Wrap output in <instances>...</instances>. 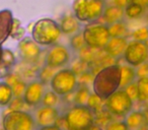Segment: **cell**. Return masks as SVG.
<instances>
[{"instance_id": "obj_17", "label": "cell", "mask_w": 148, "mask_h": 130, "mask_svg": "<svg viewBox=\"0 0 148 130\" xmlns=\"http://www.w3.org/2000/svg\"><path fill=\"white\" fill-rule=\"evenodd\" d=\"M124 17H125V10H124V8L112 4L108 5L106 7L103 17H101V19L103 21L105 25H112L114 23L123 21Z\"/></svg>"}, {"instance_id": "obj_41", "label": "cell", "mask_w": 148, "mask_h": 130, "mask_svg": "<svg viewBox=\"0 0 148 130\" xmlns=\"http://www.w3.org/2000/svg\"><path fill=\"white\" fill-rule=\"evenodd\" d=\"M144 114H145V118H146V128H148V108L144 110Z\"/></svg>"}, {"instance_id": "obj_28", "label": "cell", "mask_w": 148, "mask_h": 130, "mask_svg": "<svg viewBox=\"0 0 148 130\" xmlns=\"http://www.w3.org/2000/svg\"><path fill=\"white\" fill-rule=\"evenodd\" d=\"M85 47H86V45H85V42L82 37V31L71 36V39H70V49L72 51L80 52Z\"/></svg>"}, {"instance_id": "obj_33", "label": "cell", "mask_w": 148, "mask_h": 130, "mask_svg": "<svg viewBox=\"0 0 148 130\" xmlns=\"http://www.w3.org/2000/svg\"><path fill=\"white\" fill-rule=\"evenodd\" d=\"M17 34L19 35V38L21 40L23 38V34H25V29H23L21 25V23L17 19H14V25H13V30L12 33H11V36L13 39H17Z\"/></svg>"}, {"instance_id": "obj_24", "label": "cell", "mask_w": 148, "mask_h": 130, "mask_svg": "<svg viewBox=\"0 0 148 130\" xmlns=\"http://www.w3.org/2000/svg\"><path fill=\"white\" fill-rule=\"evenodd\" d=\"M109 30L112 38H127L130 35L129 29L124 21L109 25Z\"/></svg>"}, {"instance_id": "obj_7", "label": "cell", "mask_w": 148, "mask_h": 130, "mask_svg": "<svg viewBox=\"0 0 148 130\" xmlns=\"http://www.w3.org/2000/svg\"><path fill=\"white\" fill-rule=\"evenodd\" d=\"M1 125L4 130H38L33 113L25 110L8 111L3 116Z\"/></svg>"}, {"instance_id": "obj_2", "label": "cell", "mask_w": 148, "mask_h": 130, "mask_svg": "<svg viewBox=\"0 0 148 130\" xmlns=\"http://www.w3.org/2000/svg\"><path fill=\"white\" fill-rule=\"evenodd\" d=\"M61 35L59 23L47 17L37 21L32 29V39L41 47L56 45Z\"/></svg>"}, {"instance_id": "obj_23", "label": "cell", "mask_w": 148, "mask_h": 130, "mask_svg": "<svg viewBox=\"0 0 148 130\" xmlns=\"http://www.w3.org/2000/svg\"><path fill=\"white\" fill-rule=\"evenodd\" d=\"M90 95H91V93L87 87H83V85L78 87V89H77L76 91H75V93H74V98H73L74 105L86 106Z\"/></svg>"}, {"instance_id": "obj_8", "label": "cell", "mask_w": 148, "mask_h": 130, "mask_svg": "<svg viewBox=\"0 0 148 130\" xmlns=\"http://www.w3.org/2000/svg\"><path fill=\"white\" fill-rule=\"evenodd\" d=\"M133 108L134 101L124 89H120L105 101V109L117 118H125Z\"/></svg>"}, {"instance_id": "obj_34", "label": "cell", "mask_w": 148, "mask_h": 130, "mask_svg": "<svg viewBox=\"0 0 148 130\" xmlns=\"http://www.w3.org/2000/svg\"><path fill=\"white\" fill-rule=\"evenodd\" d=\"M23 105H25L23 102V98H14L12 102L10 103L9 107V111H17V110H23Z\"/></svg>"}, {"instance_id": "obj_13", "label": "cell", "mask_w": 148, "mask_h": 130, "mask_svg": "<svg viewBox=\"0 0 148 130\" xmlns=\"http://www.w3.org/2000/svg\"><path fill=\"white\" fill-rule=\"evenodd\" d=\"M17 52L23 61H25V63L33 64L39 60L42 53V48L32 39V37H25L19 40L17 45Z\"/></svg>"}, {"instance_id": "obj_36", "label": "cell", "mask_w": 148, "mask_h": 130, "mask_svg": "<svg viewBox=\"0 0 148 130\" xmlns=\"http://www.w3.org/2000/svg\"><path fill=\"white\" fill-rule=\"evenodd\" d=\"M136 70H137L138 78H139V77L148 76V62L146 61L145 63H143L142 65H140L139 67L136 68Z\"/></svg>"}, {"instance_id": "obj_22", "label": "cell", "mask_w": 148, "mask_h": 130, "mask_svg": "<svg viewBox=\"0 0 148 130\" xmlns=\"http://www.w3.org/2000/svg\"><path fill=\"white\" fill-rule=\"evenodd\" d=\"M138 91V102L148 103V76L139 77L136 81Z\"/></svg>"}, {"instance_id": "obj_1", "label": "cell", "mask_w": 148, "mask_h": 130, "mask_svg": "<svg viewBox=\"0 0 148 130\" xmlns=\"http://www.w3.org/2000/svg\"><path fill=\"white\" fill-rule=\"evenodd\" d=\"M121 89V65L111 64L97 71L92 78V91L103 101Z\"/></svg>"}, {"instance_id": "obj_18", "label": "cell", "mask_w": 148, "mask_h": 130, "mask_svg": "<svg viewBox=\"0 0 148 130\" xmlns=\"http://www.w3.org/2000/svg\"><path fill=\"white\" fill-rule=\"evenodd\" d=\"M124 121L129 130H143L146 128V118L143 111L133 110L124 118Z\"/></svg>"}, {"instance_id": "obj_32", "label": "cell", "mask_w": 148, "mask_h": 130, "mask_svg": "<svg viewBox=\"0 0 148 130\" xmlns=\"http://www.w3.org/2000/svg\"><path fill=\"white\" fill-rule=\"evenodd\" d=\"M13 68L14 67L10 66L8 64L1 61V63H0V80L1 79H6L11 73H13Z\"/></svg>"}, {"instance_id": "obj_38", "label": "cell", "mask_w": 148, "mask_h": 130, "mask_svg": "<svg viewBox=\"0 0 148 130\" xmlns=\"http://www.w3.org/2000/svg\"><path fill=\"white\" fill-rule=\"evenodd\" d=\"M132 2L141 5V6L145 9L148 8V0H132Z\"/></svg>"}, {"instance_id": "obj_25", "label": "cell", "mask_w": 148, "mask_h": 130, "mask_svg": "<svg viewBox=\"0 0 148 130\" xmlns=\"http://www.w3.org/2000/svg\"><path fill=\"white\" fill-rule=\"evenodd\" d=\"M125 10V17L129 19H137L143 15L145 8L141 6V5L137 4V3L131 2L129 5L124 8Z\"/></svg>"}, {"instance_id": "obj_35", "label": "cell", "mask_w": 148, "mask_h": 130, "mask_svg": "<svg viewBox=\"0 0 148 130\" xmlns=\"http://www.w3.org/2000/svg\"><path fill=\"white\" fill-rule=\"evenodd\" d=\"M124 89L127 91V94L131 97V99L133 100L134 102L138 101V91H137V85H136V83L128 85V87Z\"/></svg>"}, {"instance_id": "obj_11", "label": "cell", "mask_w": 148, "mask_h": 130, "mask_svg": "<svg viewBox=\"0 0 148 130\" xmlns=\"http://www.w3.org/2000/svg\"><path fill=\"white\" fill-rule=\"evenodd\" d=\"M46 91H47L46 85L39 79H35V80L27 83L25 94L23 96L25 106L29 108H34V109L41 106Z\"/></svg>"}, {"instance_id": "obj_39", "label": "cell", "mask_w": 148, "mask_h": 130, "mask_svg": "<svg viewBox=\"0 0 148 130\" xmlns=\"http://www.w3.org/2000/svg\"><path fill=\"white\" fill-rule=\"evenodd\" d=\"M38 130H63V129L58 125H53V126H47V127L39 128Z\"/></svg>"}, {"instance_id": "obj_43", "label": "cell", "mask_w": 148, "mask_h": 130, "mask_svg": "<svg viewBox=\"0 0 148 130\" xmlns=\"http://www.w3.org/2000/svg\"><path fill=\"white\" fill-rule=\"evenodd\" d=\"M0 130H4V129H3V127H1V128H0Z\"/></svg>"}, {"instance_id": "obj_26", "label": "cell", "mask_w": 148, "mask_h": 130, "mask_svg": "<svg viewBox=\"0 0 148 130\" xmlns=\"http://www.w3.org/2000/svg\"><path fill=\"white\" fill-rule=\"evenodd\" d=\"M61 103V97L58 96L55 91L52 89H48L45 93L42 101V105L46 107H52V108H58V106Z\"/></svg>"}, {"instance_id": "obj_37", "label": "cell", "mask_w": 148, "mask_h": 130, "mask_svg": "<svg viewBox=\"0 0 148 130\" xmlns=\"http://www.w3.org/2000/svg\"><path fill=\"white\" fill-rule=\"evenodd\" d=\"M132 2V0H113V4L117 5L122 8H125L127 5H129Z\"/></svg>"}, {"instance_id": "obj_29", "label": "cell", "mask_w": 148, "mask_h": 130, "mask_svg": "<svg viewBox=\"0 0 148 130\" xmlns=\"http://www.w3.org/2000/svg\"><path fill=\"white\" fill-rule=\"evenodd\" d=\"M57 69L51 68V67L47 66V65H44L41 69H40L39 73H38V79L41 80L43 83L47 85V83H50L51 79L53 78L54 74L57 72Z\"/></svg>"}, {"instance_id": "obj_27", "label": "cell", "mask_w": 148, "mask_h": 130, "mask_svg": "<svg viewBox=\"0 0 148 130\" xmlns=\"http://www.w3.org/2000/svg\"><path fill=\"white\" fill-rule=\"evenodd\" d=\"M87 107L90 110H92L93 113H99V112L103 111L105 109V101L101 99L99 97H97L95 94H91L90 97L88 99V102H87Z\"/></svg>"}, {"instance_id": "obj_30", "label": "cell", "mask_w": 148, "mask_h": 130, "mask_svg": "<svg viewBox=\"0 0 148 130\" xmlns=\"http://www.w3.org/2000/svg\"><path fill=\"white\" fill-rule=\"evenodd\" d=\"M130 36L133 41L146 43V41H148V27L143 25V27L137 28L130 34Z\"/></svg>"}, {"instance_id": "obj_10", "label": "cell", "mask_w": 148, "mask_h": 130, "mask_svg": "<svg viewBox=\"0 0 148 130\" xmlns=\"http://www.w3.org/2000/svg\"><path fill=\"white\" fill-rule=\"evenodd\" d=\"M123 58L126 64L137 68L148 61V46L142 42L129 41Z\"/></svg>"}, {"instance_id": "obj_44", "label": "cell", "mask_w": 148, "mask_h": 130, "mask_svg": "<svg viewBox=\"0 0 148 130\" xmlns=\"http://www.w3.org/2000/svg\"><path fill=\"white\" fill-rule=\"evenodd\" d=\"M143 130H144V129H143Z\"/></svg>"}, {"instance_id": "obj_20", "label": "cell", "mask_w": 148, "mask_h": 130, "mask_svg": "<svg viewBox=\"0 0 148 130\" xmlns=\"http://www.w3.org/2000/svg\"><path fill=\"white\" fill-rule=\"evenodd\" d=\"M5 80L9 83V85L12 89L14 98H23L25 87H27V83L19 75L15 74V73H11Z\"/></svg>"}, {"instance_id": "obj_19", "label": "cell", "mask_w": 148, "mask_h": 130, "mask_svg": "<svg viewBox=\"0 0 148 130\" xmlns=\"http://www.w3.org/2000/svg\"><path fill=\"white\" fill-rule=\"evenodd\" d=\"M138 75L135 67L128 64L121 65V89H126L128 85L136 83Z\"/></svg>"}, {"instance_id": "obj_16", "label": "cell", "mask_w": 148, "mask_h": 130, "mask_svg": "<svg viewBox=\"0 0 148 130\" xmlns=\"http://www.w3.org/2000/svg\"><path fill=\"white\" fill-rule=\"evenodd\" d=\"M62 34L66 36H73L81 32V23L73 14H66L59 23Z\"/></svg>"}, {"instance_id": "obj_14", "label": "cell", "mask_w": 148, "mask_h": 130, "mask_svg": "<svg viewBox=\"0 0 148 130\" xmlns=\"http://www.w3.org/2000/svg\"><path fill=\"white\" fill-rule=\"evenodd\" d=\"M14 19L11 10L9 9L0 10V45H3L11 36Z\"/></svg>"}, {"instance_id": "obj_3", "label": "cell", "mask_w": 148, "mask_h": 130, "mask_svg": "<svg viewBox=\"0 0 148 130\" xmlns=\"http://www.w3.org/2000/svg\"><path fill=\"white\" fill-rule=\"evenodd\" d=\"M105 0H74L72 3V14L81 23H97L105 11Z\"/></svg>"}, {"instance_id": "obj_31", "label": "cell", "mask_w": 148, "mask_h": 130, "mask_svg": "<svg viewBox=\"0 0 148 130\" xmlns=\"http://www.w3.org/2000/svg\"><path fill=\"white\" fill-rule=\"evenodd\" d=\"M105 130H129L127 124L124 120H112L110 123L107 124Z\"/></svg>"}, {"instance_id": "obj_21", "label": "cell", "mask_w": 148, "mask_h": 130, "mask_svg": "<svg viewBox=\"0 0 148 130\" xmlns=\"http://www.w3.org/2000/svg\"><path fill=\"white\" fill-rule=\"evenodd\" d=\"M14 99L13 91L6 80H0V108L8 107Z\"/></svg>"}, {"instance_id": "obj_12", "label": "cell", "mask_w": 148, "mask_h": 130, "mask_svg": "<svg viewBox=\"0 0 148 130\" xmlns=\"http://www.w3.org/2000/svg\"><path fill=\"white\" fill-rule=\"evenodd\" d=\"M33 115L39 129L47 126L58 125V122L61 118V111L58 108L46 107L41 105L34 110Z\"/></svg>"}, {"instance_id": "obj_9", "label": "cell", "mask_w": 148, "mask_h": 130, "mask_svg": "<svg viewBox=\"0 0 148 130\" xmlns=\"http://www.w3.org/2000/svg\"><path fill=\"white\" fill-rule=\"evenodd\" d=\"M72 59V52L69 47L56 44L49 48L45 57V65L54 69L65 68Z\"/></svg>"}, {"instance_id": "obj_42", "label": "cell", "mask_w": 148, "mask_h": 130, "mask_svg": "<svg viewBox=\"0 0 148 130\" xmlns=\"http://www.w3.org/2000/svg\"><path fill=\"white\" fill-rule=\"evenodd\" d=\"M3 52H4V49H3L2 45H0V63L2 61V57H3Z\"/></svg>"}, {"instance_id": "obj_15", "label": "cell", "mask_w": 148, "mask_h": 130, "mask_svg": "<svg viewBox=\"0 0 148 130\" xmlns=\"http://www.w3.org/2000/svg\"><path fill=\"white\" fill-rule=\"evenodd\" d=\"M128 43H129V41L127 38H111V40L103 50L109 57L118 59V58H121L124 56Z\"/></svg>"}, {"instance_id": "obj_4", "label": "cell", "mask_w": 148, "mask_h": 130, "mask_svg": "<svg viewBox=\"0 0 148 130\" xmlns=\"http://www.w3.org/2000/svg\"><path fill=\"white\" fill-rule=\"evenodd\" d=\"M66 130H88L95 125V116L92 110L84 105H73L64 113Z\"/></svg>"}, {"instance_id": "obj_40", "label": "cell", "mask_w": 148, "mask_h": 130, "mask_svg": "<svg viewBox=\"0 0 148 130\" xmlns=\"http://www.w3.org/2000/svg\"><path fill=\"white\" fill-rule=\"evenodd\" d=\"M88 130H105L103 127H101V126L97 125V124H95V125H92L90 128H89Z\"/></svg>"}, {"instance_id": "obj_6", "label": "cell", "mask_w": 148, "mask_h": 130, "mask_svg": "<svg viewBox=\"0 0 148 130\" xmlns=\"http://www.w3.org/2000/svg\"><path fill=\"white\" fill-rule=\"evenodd\" d=\"M82 37L86 47L95 50H103L112 38L109 25L101 23H87L82 30Z\"/></svg>"}, {"instance_id": "obj_5", "label": "cell", "mask_w": 148, "mask_h": 130, "mask_svg": "<svg viewBox=\"0 0 148 130\" xmlns=\"http://www.w3.org/2000/svg\"><path fill=\"white\" fill-rule=\"evenodd\" d=\"M50 89L55 91L60 97H66L75 93L79 87V81L76 72L72 68L59 69L54 74L49 83Z\"/></svg>"}]
</instances>
